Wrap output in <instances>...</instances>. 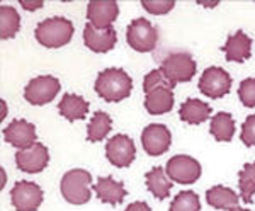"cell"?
<instances>
[{
	"mask_svg": "<svg viewBox=\"0 0 255 211\" xmlns=\"http://www.w3.org/2000/svg\"><path fill=\"white\" fill-rule=\"evenodd\" d=\"M94 89L106 102H121L131 96L133 80L123 68H106L99 72Z\"/></svg>",
	"mask_w": 255,
	"mask_h": 211,
	"instance_id": "6da1fadb",
	"label": "cell"
},
{
	"mask_svg": "<svg viewBox=\"0 0 255 211\" xmlns=\"http://www.w3.org/2000/svg\"><path fill=\"white\" fill-rule=\"evenodd\" d=\"M73 24L67 17H48L41 20L34 29V36L38 43L44 48H61L68 44L73 38Z\"/></svg>",
	"mask_w": 255,
	"mask_h": 211,
	"instance_id": "7a4b0ae2",
	"label": "cell"
},
{
	"mask_svg": "<svg viewBox=\"0 0 255 211\" xmlns=\"http://www.w3.org/2000/svg\"><path fill=\"white\" fill-rule=\"evenodd\" d=\"M92 176L85 169H72L65 172L60 181V191L65 201L70 205L82 206L87 205L92 198Z\"/></svg>",
	"mask_w": 255,
	"mask_h": 211,
	"instance_id": "3957f363",
	"label": "cell"
},
{
	"mask_svg": "<svg viewBox=\"0 0 255 211\" xmlns=\"http://www.w3.org/2000/svg\"><path fill=\"white\" fill-rule=\"evenodd\" d=\"M126 41L138 53H150L157 48L158 31L146 17H136L128 24Z\"/></svg>",
	"mask_w": 255,
	"mask_h": 211,
	"instance_id": "277c9868",
	"label": "cell"
},
{
	"mask_svg": "<svg viewBox=\"0 0 255 211\" xmlns=\"http://www.w3.org/2000/svg\"><path fill=\"white\" fill-rule=\"evenodd\" d=\"M160 70L163 72V75L167 77V80L170 84H182V82L192 80L197 72V65L189 53H170L165 56V60L162 61Z\"/></svg>",
	"mask_w": 255,
	"mask_h": 211,
	"instance_id": "5b68a950",
	"label": "cell"
},
{
	"mask_svg": "<svg viewBox=\"0 0 255 211\" xmlns=\"http://www.w3.org/2000/svg\"><path fill=\"white\" fill-rule=\"evenodd\" d=\"M165 172L172 183L191 186L199 181L201 174H203V167H201V164L197 162L194 157L180 154L168 159L165 165Z\"/></svg>",
	"mask_w": 255,
	"mask_h": 211,
	"instance_id": "8992f818",
	"label": "cell"
},
{
	"mask_svg": "<svg viewBox=\"0 0 255 211\" xmlns=\"http://www.w3.org/2000/svg\"><path fill=\"white\" fill-rule=\"evenodd\" d=\"M61 90V84L53 75H39L27 82L24 89V99L31 106H46L53 101Z\"/></svg>",
	"mask_w": 255,
	"mask_h": 211,
	"instance_id": "52a82bcc",
	"label": "cell"
},
{
	"mask_svg": "<svg viewBox=\"0 0 255 211\" xmlns=\"http://www.w3.org/2000/svg\"><path fill=\"white\" fill-rule=\"evenodd\" d=\"M232 75L221 67H208L199 78L201 94L209 99H221L232 89Z\"/></svg>",
	"mask_w": 255,
	"mask_h": 211,
	"instance_id": "ba28073f",
	"label": "cell"
},
{
	"mask_svg": "<svg viewBox=\"0 0 255 211\" xmlns=\"http://www.w3.org/2000/svg\"><path fill=\"white\" fill-rule=\"evenodd\" d=\"M15 211H38L43 205V189L32 181H17L10 191Z\"/></svg>",
	"mask_w": 255,
	"mask_h": 211,
	"instance_id": "9c48e42d",
	"label": "cell"
},
{
	"mask_svg": "<svg viewBox=\"0 0 255 211\" xmlns=\"http://www.w3.org/2000/svg\"><path fill=\"white\" fill-rule=\"evenodd\" d=\"M106 159L118 169H126L136 159V147L128 135L111 136L106 143Z\"/></svg>",
	"mask_w": 255,
	"mask_h": 211,
	"instance_id": "30bf717a",
	"label": "cell"
},
{
	"mask_svg": "<svg viewBox=\"0 0 255 211\" xmlns=\"http://www.w3.org/2000/svg\"><path fill=\"white\" fill-rule=\"evenodd\" d=\"M141 145L143 150L150 157H160L170 148L172 133L165 125L151 123L141 131Z\"/></svg>",
	"mask_w": 255,
	"mask_h": 211,
	"instance_id": "8fae6325",
	"label": "cell"
},
{
	"mask_svg": "<svg viewBox=\"0 0 255 211\" xmlns=\"http://www.w3.org/2000/svg\"><path fill=\"white\" fill-rule=\"evenodd\" d=\"M49 152L43 143H34L29 148L15 152V165L24 174H39L48 167Z\"/></svg>",
	"mask_w": 255,
	"mask_h": 211,
	"instance_id": "7c38bea8",
	"label": "cell"
},
{
	"mask_svg": "<svg viewBox=\"0 0 255 211\" xmlns=\"http://www.w3.org/2000/svg\"><path fill=\"white\" fill-rule=\"evenodd\" d=\"M3 140L17 150L29 148L34 143H38L36 126L26 119H14L9 126L3 128Z\"/></svg>",
	"mask_w": 255,
	"mask_h": 211,
	"instance_id": "4fadbf2b",
	"label": "cell"
},
{
	"mask_svg": "<svg viewBox=\"0 0 255 211\" xmlns=\"http://www.w3.org/2000/svg\"><path fill=\"white\" fill-rule=\"evenodd\" d=\"M119 17V5L116 0H92L87 5V20L97 29L113 27Z\"/></svg>",
	"mask_w": 255,
	"mask_h": 211,
	"instance_id": "5bb4252c",
	"label": "cell"
},
{
	"mask_svg": "<svg viewBox=\"0 0 255 211\" xmlns=\"http://www.w3.org/2000/svg\"><path fill=\"white\" fill-rule=\"evenodd\" d=\"M84 43L94 53H109L111 49H114L118 43L116 29H97L87 22L84 27Z\"/></svg>",
	"mask_w": 255,
	"mask_h": 211,
	"instance_id": "9a60e30c",
	"label": "cell"
},
{
	"mask_svg": "<svg viewBox=\"0 0 255 211\" xmlns=\"http://www.w3.org/2000/svg\"><path fill=\"white\" fill-rule=\"evenodd\" d=\"M225 58L233 63H244L252 56V38L245 31L238 29L235 34L228 36L226 43L221 46Z\"/></svg>",
	"mask_w": 255,
	"mask_h": 211,
	"instance_id": "2e32d148",
	"label": "cell"
},
{
	"mask_svg": "<svg viewBox=\"0 0 255 211\" xmlns=\"http://www.w3.org/2000/svg\"><path fill=\"white\" fill-rule=\"evenodd\" d=\"M92 189L99 200L111 206L121 205L125 201V198L128 196L125 184L121 181L113 179V177H99L96 184L92 186Z\"/></svg>",
	"mask_w": 255,
	"mask_h": 211,
	"instance_id": "e0dca14e",
	"label": "cell"
},
{
	"mask_svg": "<svg viewBox=\"0 0 255 211\" xmlns=\"http://www.w3.org/2000/svg\"><path fill=\"white\" fill-rule=\"evenodd\" d=\"M174 89L170 87H158L145 96V109L151 116H162L174 109Z\"/></svg>",
	"mask_w": 255,
	"mask_h": 211,
	"instance_id": "ac0fdd59",
	"label": "cell"
},
{
	"mask_svg": "<svg viewBox=\"0 0 255 211\" xmlns=\"http://www.w3.org/2000/svg\"><path fill=\"white\" fill-rule=\"evenodd\" d=\"M211 106L206 104L204 101H201V99L194 97L184 101L179 109V118L184 123H187V125H201V123L211 119Z\"/></svg>",
	"mask_w": 255,
	"mask_h": 211,
	"instance_id": "d6986e66",
	"label": "cell"
},
{
	"mask_svg": "<svg viewBox=\"0 0 255 211\" xmlns=\"http://www.w3.org/2000/svg\"><path fill=\"white\" fill-rule=\"evenodd\" d=\"M89 102L77 94H65L58 102V113L70 123L84 119L89 114Z\"/></svg>",
	"mask_w": 255,
	"mask_h": 211,
	"instance_id": "ffe728a7",
	"label": "cell"
},
{
	"mask_svg": "<svg viewBox=\"0 0 255 211\" xmlns=\"http://www.w3.org/2000/svg\"><path fill=\"white\" fill-rule=\"evenodd\" d=\"M145 183H146L148 191L153 194V198H157V200L163 201L170 196L172 181L168 179L165 169L160 167V165H155V167H151L150 171L146 172Z\"/></svg>",
	"mask_w": 255,
	"mask_h": 211,
	"instance_id": "44dd1931",
	"label": "cell"
},
{
	"mask_svg": "<svg viewBox=\"0 0 255 211\" xmlns=\"http://www.w3.org/2000/svg\"><path fill=\"white\" fill-rule=\"evenodd\" d=\"M206 203L215 210L230 211V210H233L238 206V203H240V196H238L233 189L218 184V186L209 188L206 191Z\"/></svg>",
	"mask_w": 255,
	"mask_h": 211,
	"instance_id": "7402d4cb",
	"label": "cell"
},
{
	"mask_svg": "<svg viewBox=\"0 0 255 211\" xmlns=\"http://www.w3.org/2000/svg\"><path fill=\"white\" fill-rule=\"evenodd\" d=\"M209 133L216 142L228 143L232 142L233 135H235V119L230 113L220 111L215 116H211V123H209Z\"/></svg>",
	"mask_w": 255,
	"mask_h": 211,
	"instance_id": "603a6c76",
	"label": "cell"
},
{
	"mask_svg": "<svg viewBox=\"0 0 255 211\" xmlns=\"http://www.w3.org/2000/svg\"><path fill=\"white\" fill-rule=\"evenodd\" d=\"M111 130H113V119H111V116L108 113H104V111H96L87 125V140L92 143L102 142L111 133Z\"/></svg>",
	"mask_w": 255,
	"mask_h": 211,
	"instance_id": "cb8c5ba5",
	"label": "cell"
},
{
	"mask_svg": "<svg viewBox=\"0 0 255 211\" xmlns=\"http://www.w3.org/2000/svg\"><path fill=\"white\" fill-rule=\"evenodd\" d=\"M20 29V15L10 5H0V38L12 39Z\"/></svg>",
	"mask_w": 255,
	"mask_h": 211,
	"instance_id": "d4e9b609",
	"label": "cell"
},
{
	"mask_svg": "<svg viewBox=\"0 0 255 211\" xmlns=\"http://www.w3.org/2000/svg\"><path fill=\"white\" fill-rule=\"evenodd\" d=\"M238 189L242 201L250 205L255 196V162H249L238 172Z\"/></svg>",
	"mask_w": 255,
	"mask_h": 211,
	"instance_id": "484cf974",
	"label": "cell"
},
{
	"mask_svg": "<svg viewBox=\"0 0 255 211\" xmlns=\"http://www.w3.org/2000/svg\"><path fill=\"white\" fill-rule=\"evenodd\" d=\"M168 211H201V200L194 191H180L172 200Z\"/></svg>",
	"mask_w": 255,
	"mask_h": 211,
	"instance_id": "4316f807",
	"label": "cell"
},
{
	"mask_svg": "<svg viewBox=\"0 0 255 211\" xmlns=\"http://www.w3.org/2000/svg\"><path fill=\"white\" fill-rule=\"evenodd\" d=\"M158 87H170V89H174L175 85L167 80V77L163 75L162 70L155 68L150 73H146L145 78H143V90H145V94H148L151 90L158 89Z\"/></svg>",
	"mask_w": 255,
	"mask_h": 211,
	"instance_id": "83f0119b",
	"label": "cell"
},
{
	"mask_svg": "<svg viewBox=\"0 0 255 211\" xmlns=\"http://www.w3.org/2000/svg\"><path fill=\"white\" fill-rule=\"evenodd\" d=\"M238 99L245 107L252 109L255 107V78L249 77L245 80L240 82V87H238Z\"/></svg>",
	"mask_w": 255,
	"mask_h": 211,
	"instance_id": "f1b7e54d",
	"label": "cell"
},
{
	"mask_svg": "<svg viewBox=\"0 0 255 211\" xmlns=\"http://www.w3.org/2000/svg\"><path fill=\"white\" fill-rule=\"evenodd\" d=\"M141 7L148 14L165 15L175 7V0H141Z\"/></svg>",
	"mask_w": 255,
	"mask_h": 211,
	"instance_id": "f546056e",
	"label": "cell"
},
{
	"mask_svg": "<svg viewBox=\"0 0 255 211\" xmlns=\"http://www.w3.org/2000/svg\"><path fill=\"white\" fill-rule=\"evenodd\" d=\"M240 140L245 147H255V113L247 116V119L242 125V133H240Z\"/></svg>",
	"mask_w": 255,
	"mask_h": 211,
	"instance_id": "4dcf8cb0",
	"label": "cell"
},
{
	"mask_svg": "<svg viewBox=\"0 0 255 211\" xmlns=\"http://www.w3.org/2000/svg\"><path fill=\"white\" fill-rule=\"evenodd\" d=\"M20 7H22L24 10H29V12H34L41 9V7L44 5L43 0H19Z\"/></svg>",
	"mask_w": 255,
	"mask_h": 211,
	"instance_id": "1f68e13d",
	"label": "cell"
},
{
	"mask_svg": "<svg viewBox=\"0 0 255 211\" xmlns=\"http://www.w3.org/2000/svg\"><path fill=\"white\" fill-rule=\"evenodd\" d=\"M125 211H151V210L145 201H134L131 205H128Z\"/></svg>",
	"mask_w": 255,
	"mask_h": 211,
	"instance_id": "d6a6232c",
	"label": "cell"
},
{
	"mask_svg": "<svg viewBox=\"0 0 255 211\" xmlns=\"http://www.w3.org/2000/svg\"><path fill=\"white\" fill-rule=\"evenodd\" d=\"M0 106H2V121H3V119H5V116H7V102L2 99V101H0Z\"/></svg>",
	"mask_w": 255,
	"mask_h": 211,
	"instance_id": "836d02e7",
	"label": "cell"
},
{
	"mask_svg": "<svg viewBox=\"0 0 255 211\" xmlns=\"http://www.w3.org/2000/svg\"><path fill=\"white\" fill-rule=\"evenodd\" d=\"M0 174H2V188H3V186H5V181H7V174L3 171V167L0 169Z\"/></svg>",
	"mask_w": 255,
	"mask_h": 211,
	"instance_id": "e575fe53",
	"label": "cell"
},
{
	"mask_svg": "<svg viewBox=\"0 0 255 211\" xmlns=\"http://www.w3.org/2000/svg\"><path fill=\"white\" fill-rule=\"evenodd\" d=\"M230 211H250V210H247V208H240V206H237V208H233V210H230Z\"/></svg>",
	"mask_w": 255,
	"mask_h": 211,
	"instance_id": "d590c367",
	"label": "cell"
}]
</instances>
